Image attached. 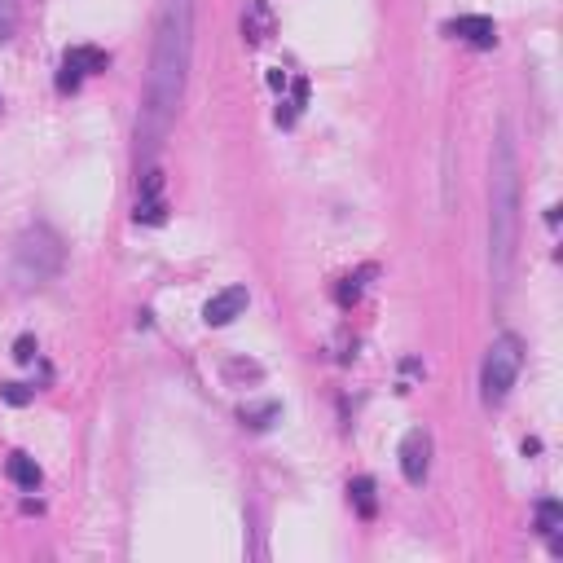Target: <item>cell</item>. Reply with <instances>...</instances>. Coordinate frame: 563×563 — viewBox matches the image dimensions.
Listing matches in <instances>:
<instances>
[{
	"mask_svg": "<svg viewBox=\"0 0 563 563\" xmlns=\"http://www.w3.org/2000/svg\"><path fill=\"white\" fill-rule=\"evenodd\" d=\"M168 220V198H163V172L146 168L141 172V194H137V225H163Z\"/></svg>",
	"mask_w": 563,
	"mask_h": 563,
	"instance_id": "52a82bcc",
	"label": "cell"
},
{
	"mask_svg": "<svg viewBox=\"0 0 563 563\" xmlns=\"http://www.w3.org/2000/svg\"><path fill=\"white\" fill-rule=\"evenodd\" d=\"M374 269H361L357 278H344V286H339V304H357V295H361V282L370 278Z\"/></svg>",
	"mask_w": 563,
	"mask_h": 563,
	"instance_id": "2e32d148",
	"label": "cell"
},
{
	"mask_svg": "<svg viewBox=\"0 0 563 563\" xmlns=\"http://www.w3.org/2000/svg\"><path fill=\"white\" fill-rule=\"evenodd\" d=\"M247 304H251L247 286H225V291H216L212 300L203 304V322L207 326H229L234 317L247 313Z\"/></svg>",
	"mask_w": 563,
	"mask_h": 563,
	"instance_id": "ba28073f",
	"label": "cell"
},
{
	"mask_svg": "<svg viewBox=\"0 0 563 563\" xmlns=\"http://www.w3.org/2000/svg\"><path fill=\"white\" fill-rule=\"evenodd\" d=\"M0 396H5L9 405H27V401H31V388H27V383H5V388H0Z\"/></svg>",
	"mask_w": 563,
	"mask_h": 563,
	"instance_id": "ac0fdd59",
	"label": "cell"
},
{
	"mask_svg": "<svg viewBox=\"0 0 563 563\" xmlns=\"http://www.w3.org/2000/svg\"><path fill=\"white\" fill-rule=\"evenodd\" d=\"M515 247H520V154L511 124H502L489 154V273L498 291L511 286Z\"/></svg>",
	"mask_w": 563,
	"mask_h": 563,
	"instance_id": "7a4b0ae2",
	"label": "cell"
},
{
	"mask_svg": "<svg viewBox=\"0 0 563 563\" xmlns=\"http://www.w3.org/2000/svg\"><path fill=\"white\" fill-rule=\"evenodd\" d=\"M242 418H247L251 427H269L273 418H278V405H260V410H242Z\"/></svg>",
	"mask_w": 563,
	"mask_h": 563,
	"instance_id": "e0dca14e",
	"label": "cell"
},
{
	"mask_svg": "<svg viewBox=\"0 0 563 563\" xmlns=\"http://www.w3.org/2000/svg\"><path fill=\"white\" fill-rule=\"evenodd\" d=\"M401 476L410 484H423L432 476V436L423 427L405 432V440H401Z\"/></svg>",
	"mask_w": 563,
	"mask_h": 563,
	"instance_id": "8992f818",
	"label": "cell"
},
{
	"mask_svg": "<svg viewBox=\"0 0 563 563\" xmlns=\"http://www.w3.org/2000/svg\"><path fill=\"white\" fill-rule=\"evenodd\" d=\"M559 528H563V506L555 498H542V502H537V533L555 537Z\"/></svg>",
	"mask_w": 563,
	"mask_h": 563,
	"instance_id": "5bb4252c",
	"label": "cell"
},
{
	"mask_svg": "<svg viewBox=\"0 0 563 563\" xmlns=\"http://www.w3.org/2000/svg\"><path fill=\"white\" fill-rule=\"evenodd\" d=\"M62 238L53 234L49 225H31L22 229V238L14 242V264H9V273H14L18 291H36L53 278V273L62 269Z\"/></svg>",
	"mask_w": 563,
	"mask_h": 563,
	"instance_id": "3957f363",
	"label": "cell"
},
{
	"mask_svg": "<svg viewBox=\"0 0 563 563\" xmlns=\"http://www.w3.org/2000/svg\"><path fill=\"white\" fill-rule=\"evenodd\" d=\"M449 36L462 40V44H471V49H493L498 44V27H493V18H484V14H462L449 22Z\"/></svg>",
	"mask_w": 563,
	"mask_h": 563,
	"instance_id": "9c48e42d",
	"label": "cell"
},
{
	"mask_svg": "<svg viewBox=\"0 0 563 563\" xmlns=\"http://www.w3.org/2000/svg\"><path fill=\"white\" fill-rule=\"evenodd\" d=\"M110 66V53L106 49H93V44H75V49H66L62 58V75H58V88L62 93H71V88H80L84 75H97Z\"/></svg>",
	"mask_w": 563,
	"mask_h": 563,
	"instance_id": "5b68a950",
	"label": "cell"
},
{
	"mask_svg": "<svg viewBox=\"0 0 563 563\" xmlns=\"http://www.w3.org/2000/svg\"><path fill=\"white\" fill-rule=\"evenodd\" d=\"M31 357H36V339L22 335L18 344H14V361H31Z\"/></svg>",
	"mask_w": 563,
	"mask_h": 563,
	"instance_id": "d6986e66",
	"label": "cell"
},
{
	"mask_svg": "<svg viewBox=\"0 0 563 563\" xmlns=\"http://www.w3.org/2000/svg\"><path fill=\"white\" fill-rule=\"evenodd\" d=\"M348 502L357 506L361 520H374V511H379V502H374V480L370 476H357L348 484Z\"/></svg>",
	"mask_w": 563,
	"mask_h": 563,
	"instance_id": "7c38bea8",
	"label": "cell"
},
{
	"mask_svg": "<svg viewBox=\"0 0 563 563\" xmlns=\"http://www.w3.org/2000/svg\"><path fill=\"white\" fill-rule=\"evenodd\" d=\"M5 471H9V480H14L18 489H27V493L40 489V467H36V458L31 454H9Z\"/></svg>",
	"mask_w": 563,
	"mask_h": 563,
	"instance_id": "8fae6325",
	"label": "cell"
},
{
	"mask_svg": "<svg viewBox=\"0 0 563 563\" xmlns=\"http://www.w3.org/2000/svg\"><path fill=\"white\" fill-rule=\"evenodd\" d=\"M273 5L269 0H247V9H242V40L247 44H264L273 36Z\"/></svg>",
	"mask_w": 563,
	"mask_h": 563,
	"instance_id": "30bf717a",
	"label": "cell"
},
{
	"mask_svg": "<svg viewBox=\"0 0 563 563\" xmlns=\"http://www.w3.org/2000/svg\"><path fill=\"white\" fill-rule=\"evenodd\" d=\"M190 62H194V0H159L146 93H141V115H137V154L146 163L163 150L176 115H181Z\"/></svg>",
	"mask_w": 563,
	"mask_h": 563,
	"instance_id": "6da1fadb",
	"label": "cell"
},
{
	"mask_svg": "<svg viewBox=\"0 0 563 563\" xmlns=\"http://www.w3.org/2000/svg\"><path fill=\"white\" fill-rule=\"evenodd\" d=\"M18 31V0H0V44L14 40Z\"/></svg>",
	"mask_w": 563,
	"mask_h": 563,
	"instance_id": "9a60e30c",
	"label": "cell"
},
{
	"mask_svg": "<svg viewBox=\"0 0 563 563\" xmlns=\"http://www.w3.org/2000/svg\"><path fill=\"white\" fill-rule=\"evenodd\" d=\"M520 366H524V344L520 335H498L484 352V366H480V396L484 405H502L511 396L515 379H520Z\"/></svg>",
	"mask_w": 563,
	"mask_h": 563,
	"instance_id": "277c9868",
	"label": "cell"
},
{
	"mask_svg": "<svg viewBox=\"0 0 563 563\" xmlns=\"http://www.w3.org/2000/svg\"><path fill=\"white\" fill-rule=\"evenodd\" d=\"M304 102H308V84H304V80H295V84H291V97H286V102L278 106V124H282V128H291V124H295V115L304 110Z\"/></svg>",
	"mask_w": 563,
	"mask_h": 563,
	"instance_id": "4fadbf2b",
	"label": "cell"
}]
</instances>
